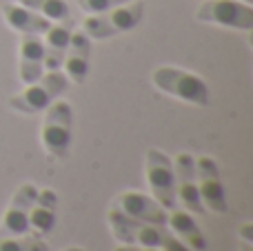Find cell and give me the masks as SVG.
Instances as JSON below:
<instances>
[{
  "instance_id": "obj_23",
  "label": "cell",
  "mask_w": 253,
  "mask_h": 251,
  "mask_svg": "<svg viewBox=\"0 0 253 251\" xmlns=\"http://www.w3.org/2000/svg\"><path fill=\"white\" fill-rule=\"evenodd\" d=\"M114 251H160V247H140V245H116Z\"/></svg>"
},
{
  "instance_id": "obj_18",
  "label": "cell",
  "mask_w": 253,
  "mask_h": 251,
  "mask_svg": "<svg viewBox=\"0 0 253 251\" xmlns=\"http://www.w3.org/2000/svg\"><path fill=\"white\" fill-rule=\"evenodd\" d=\"M18 4L40 13V16H44L51 22L71 20V11H69L67 0H18Z\"/></svg>"
},
{
  "instance_id": "obj_17",
  "label": "cell",
  "mask_w": 253,
  "mask_h": 251,
  "mask_svg": "<svg viewBox=\"0 0 253 251\" xmlns=\"http://www.w3.org/2000/svg\"><path fill=\"white\" fill-rule=\"evenodd\" d=\"M0 13H2L4 22H7L13 31H18L20 36H25V34L42 36L44 31L51 27V20H47L44 16H40V13L31 11V9L22 7V4H18V2L2 4Z\"/></svg>"
},
{
  "instance_id": "obj_12",
  "label": "cell",
  "mask_w": 253,
  "mask_h": 251,
  "mask_svg": "<svg viewBox=\"0 0 253 251\" xmlns=\"http://www.w3.org/2000/svg\"><path fill=\"white\" fill-rule=\"evenodd\" d=\"M58 207H60V200L56 191L51 187H38V194L29 209V234L40 236V238L51 234L58 222Z\"/></svg>"
},
{
  "instance_id": "obj_5",
  "label": "cell",
  "mask_w": 253,
  "mask_h": 251,
  "mask_svg": "<svg viewBox=\"0 0 253 251\" xmlns=\"http://www.w3.org/2000/svg\"><path fill=\"white\" fill-rule=\"evenodd\" d=\"M144 180H147L149 196H153L167 211L175 207L173 160L165 151L156 149V147L147 151V156H144Z\"/></svg>"
},
{
  "instance_id": "obj_19",
  "label": "cell",
  "mask_w": 253,
  "mask_h": 251,
  "mask_svg": "<svg viewBox=\"0 0 253 251\" xmlns=\"http://www.w3.org/2000/svg\"><path fill=\"white\" fill-rule=\"evenodd\" d=\"M0 251H49V245L40 236H0Z\"/></svg>"
},
{
  "instance_id": "obj_7",
  "label": "cell",
  "mask_w": 253,
  "mask_h": 251,
  "mask_svg": "<svg viewBox=\"0 0 253 251\" xmlns=\"http://www.w3.org/2000/svg\"><path fill=\"white\" fill-rule=\"evenodd\" d=\"M107 225L109 231L120 245H140V247H160L165 227H153L147 222L133 220V218L120 213L111 207L107 211Z\"/></svg>"
},
{
  "instance_id": "obj_24",
  "label": "cell",
  "mask_w": 253,
  "mask_h": 251,
  "mask_svg": "<svg viewBox=\"0 0 253 251\" xmlns=\"http://www.w3.org/2000/svg\"><path fill=\"white\" fill-rule=\"evenodd\" d=\"M62 251H87V249L78 247V245H71V247H67V249H62Z\"/></svg>"
},
{
  "instance_id": "obj_14",
  "label": "cell",
  "mask_w": 253,
  "mask_h": 251,
  "mask_svg": "<svg viewBox=\"0 0 253 251\" xmlns=\"http://www.w3.org/2000/svg\"><path fill=\"white\" fill-rule=\"evenodd\" d=\"M44 74L42 38L34 34L20 36L18 42V78L22 84H31Z\"/></svg>"
},
{
  "instance_id": "obj_8",
  "label": "cell",
  "mask_w": 253,
  "mask_h": 251,
  "mask_svg": "<svg viewBox=\"0 0 253 251\" xmlns=\"http://www.w3.org/2000/svg\"><path fill=\"white\" fill-rule=\"evenodd\" d=\"M196 163V180H198V194H200L205 211L213 213H227V194L220 178V167L211 156H198L193 158Z\"/></svg>"
},
{
  "instance_id": "obj_25",
  "label": "cell",
  "mask_w": 253,
  "mask_h": 251,
  "mask_svg": "<svg viewBox=\"0 0 253 251\" xmlns=\"http://www.w3.org/2000/svg\"><path fill=\"white\" fill-rule=\"evenodd\" d=\"M242 2H247V4H251V2H253V0H242Z\"/></svg>"
},
{
  "instance_id": "obj_2",
  "label": "cell",
  "mask_w": 253,
  "mask_h": 251,
  "mask_svg": "<svg viewBox=\"0 0 253 251\" xmlns=\"http://www.w3.org/2000/svg\"><path fill=\"white\" fill-rule=\"evenodd\" d=\"M67 89H69V78L65 76V71H44L36 83L25 84L20 93L9 98V107L18 114H40Z\"/></svg>"
},
{
  "instance_id": "obj_3",
  "label": "cell",
  "mask_w": 253,
  "mask_h": 251,
  "mask_svg": "<svg viewBox=\"0 0 253 251\" xmlns=\"http://www.w3.org/2000/svg\"><path fill=\"white\" fill-rule=\"evenodd\" d=\"M144 16V0H131L126 4L114 7L105 13H91L84 18L83 31L91 40H107L114 36L135 29Z\"/></svg>"
},
{
  "instance_id": "obj_16",
  "label": "cell",
  "mask_w": 253,
  "mask_h": 251,
  "mask_svg": "<svg viewBox=\"0 0 253 251\" xmlns=\"http://www.w3.org/2000/svg\"><path fill=\"white\" fill-rule=\"evenodd\" d=\"M71 20L65 22H51L47 31L42 34V47H44V71H56L62 67L67 47L71 40Z\"/></svg>"
},
{
  "instance_id": "obj_11",
  "label": "cell",
  "mask_w": 253,
  "mask_h": 251,
  "mask_svg": "<svg viewBox=\"0 0 253 251\" xmlns=\"http://www.w3.org/2000/svg\"><path fill=\"white\" fill-rule=\"evenodd\" d=\"M196 156L193 154H178L173 158V173H175V205H180L182 209L196 213H202L200 194H198V180H196V163H193Z\"/></svg>"
},
{
  "instance_id": "obj_6",
  "label": "cell",
  "mask_w": 253,
  "mask_h": 251,
  "mask_svg": "<svg viewBox=\"0 0 253 251\" xmlns=\"http://www.w3.org/2000/svg\"><path fill=\"white\" fill-rule=\"evenodd\" d=\"M198 22L220 25L227 29L251 31L253 29V7L242 0H205L196 11Z\"/></svg>"
},
{
  "instance_id": "obj_13",
  "label": "cell",
  "mask_w": 253,
  "mask_h": 251,
  "mask_svg": "<svg viewBox=\"0 0 253 251\" xmlns=\"http://www.w3.org/2000/svg\"><path fill=\"white\" fill-rule=\"evenodd\" d=\"M89 67H91V38L83 29L71 31V40H69V47H67L65 60H62L60 69L65 71L69 83L80 84L87 78Z\"/></svg>"
},
{
  "instance_id": "obj_1",
  "label": "cell",
  "mask_w": 253,
  "mask_h": 251,
  "mask_svg": "<svg viewBox=\"0 0 253 251\" xmlns=\"http://www.w3.org/2000/svg\"><path fill=\"white\" fill-rule=\"evenodd\" d=\"M151 83L158 91L167 93L171 98H178L182 102H189V105H196V107L209 105V87L193 71L171 67V65H160L153 69Z\"/></svg>"
},
{
  "instance_id": "obj_20",
  "label": "cell",
  "mask_w": 253,
  "mask_h": 251,
  "mask_svg": "<svg viewBox=\"0 0 253 251\" xmlns=\"http://www.w3.org/2000/svg\"><path fill=\"white\" fill-rule=\"evenodd\" d=\"M131 0H78V7L83 9L84 13H105L114 7H120V4H126Z\"/></svg>"
},
{
  "instance_id": "obj_22",
  "label": "cell",
  "mask_w": 253,
  "mask_h": 251,
  "mask_svg": "<svg viewBox=\"0 0 253 251\" xmlns=\"http://www.w3.org/2000/svg\"><path fill=\"white\" fill-rule=\"evenodd\" d=\"M160 251H193V249L187 247L182 240H178L173 234H169V231L165 229V236H162V243H160Z\"/></svg>"
},
{
  "instance_id": "obj_4",
  "label": "cell",
  "mask_w": 253,
  "mask_h": 251,
  "mask_svg": "<svg viewBox=\"0 0 253 251\" xmlns=\"http://www.w3.org/2000/svg\"><path fill=\"white\" fill-rule=\"evenodd\" d=\"M74 138V109L67 100L58 98L44 109L40 125V142L53 158H65Z\"/></svg>"
},
{
  "instance_id": "obj_15",
  "label": "cell",
  "mask_w": 253,
  "mask_h": 251,
  "mask_svg": "<svg viewBox=\"0 0 253 251\" xmlns=\"http://www.w3.org/2000/svg\"><path fill=\"white\" fill-rule=\"evenodd\" d=\"M165 227L169 229V234H173L175 238L182 240V243L187 245V247H191L193 251L207 249L205 236H202L193 213L187 211V209L178 207V205H175L173 209H169V211H167V225Z\"/></svg>"
},
{
  "instance_id": "obj_21",
  "label": "cell",
  "mask_w": 253,
  "mask_h": 251,
  "mask_svg": "<svg viewBox=\"0 0 253 251\" xmlns=\"http://www.w3.org/2000/svg\"><path fill=\"white\" fill-rule=\"evenodd\" d=\"M236 240H238V247L240 251H251L253 247V222H242L238 227V234H236Z\"/></svg>"
},
{
  "instance_id": "obj_10",
  "label": "cell",
  "mask_w": 253,
  "mask_h": 251,
  "mask_svg": "<svg viewBox=\"0 0 253 251\" xmlns=\"http://www.w3.org/2000/svg\"><path fill=\"white\" fill-rule=\"evenodd\" d=\"M38 194L34 182H22L13 191L7 209L0 216V236H22L29 234V209Z\"/></svg>"
},
{
  "instance_id": "obj_9",
  "label": "cell",
  "mask_w": 253,
  "mask_h": 251,
  "mask_svg": "<svg viewBox=\"0 0 253 251\" xmlns=\"http://www.w3.org/2000/svg\"><path fill=\"white\" fill-rule=\"evenodd\" d=\"M114 209H118L120 213L133 218V220L147 222L153 227H165L167 225V209L158 203L153 196L144 194V191H120L114 198Z\"/></svg>"
}]
</instances>
